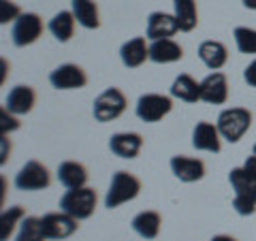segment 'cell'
Here are the masks:
<instances>
[{"label":"cell","instance_id":"8fae6325","mask_svg":"<svg viewBox=\"0 0 256 241\" xmlns=\"http://www.w3.org/2000/svg\"><path fill=\"white\" fill-rule=\"evenodd\" d=\"M171 171L173 175L184 184H192L205 178V162L201 158H192L178 154L171 158Z\"/></svg>","mask_w":256,"mask_h":241},{"label":"cell","instance_id":"836d02e7","mask_svg":"<svg viewBox=\"0 0 256 241\" xmlns=\"http://www.w3.org/2000/svg\"><path fill=\"white\" fill-rule=\"evenodd\" d=\"M242 2H244L246 9H252V11H256V0H242Z\"/></svg>","mask_w":256,"mask_h":241},{"label":"cell","instance_id":"30bf717a","mask_svg":"<svg viewBox=\"0 0 256 241\" xmlns=\"http://www.w3.org/2000/svg\"><path fill=\"white\" fill-rule=\"evenodd\" d=\"M192 148L198 152H212L218 154L222 150V134L218 130V126L212 122H196L194 130H192Z\"/></svg>","mask_w":256,"mask_h":241},{"label":"cell","instance_id":"277c9868","mask_svg":"<svg viewBox=\"0 0 256 241\" xmlns=\"http://www.w3.org/2000/svg\"><path fill=\"white\" fill-rule=\"evenodd\" d=\"M126 107H128L126 94L120 90V88H107L102 94L96 96L92 114H94L96 122L107 124V122H114V120H118L122 116L126 111Z\"/></svg>","mask_w":256,"mask_h":241},{"label":"cell","instance_id":"ffe728a7","mask_svg":"<svg viewBox=\"0 0 256 241\" xmlns=\"http://www.w3.org/2000/svg\"><path fill=\"white\" fill-rule=\"evenodd\" d=\"M171 96L184 100V102H196V100H201V84H198L194 77L182 73L180 77H175V82L171 84Z\"/></svg>","mask_w":256,"mask_h":241},{"label":"cell","instance_id":"e575fe53","mask_svg":"<svg viewBox=\"0 0 256 241\" xmlns=\"http://www.w3.org/2000/svg\"><path fill=\"white\" fill-rule=\"evenodd\" d=\"M252 154H256V143H254V150H252Z\"/></svg>","mask_w":256,"mask_h":241},{"label":"cell","instance_id":"f1b7e54d","mask_svg":"<svg viewBox=\"0 0 256 241\" xmlns=\"http://www.w3.org/2000/svg\"><path fill=\"white\" fill-rule=\"evenodd\" d=\"M18 128H20V120L2 105V109H0V132H2V136H6V132H15Z\"/></svg>","mask_w":256,"mask_h":241},{"label":"cell","instance_id":"484cf974","mask_svg":"<svg viewBox=\"0 0 256 241\" xmlns=\"http://www.w3.org/2000/svg\"><path fill=\"white\" fill-rule=\"evenodd\" d=\"M45 232L41 226V218L36 216H26L20 224V230H18V237L15 241H45Z\"/></svg>","mask_w":256,"mask_h":241},{"label":"cell","instance_id":"f546056e","mask_svg":"<svg viewBox=\"0 0 256 241\" xmlns=\"http://www.w3.org/2000/svg\"><path fill=\"white\" fill-rule=\"evenodd\" d=\"M22 15V9L13 0H0V24L15 22Z\"/></svg>","mask_w":256,"mask_h":241},{"label":"cell","instance_id":"cb8c5ba5","mask_svg":"<svg viewBox=\"0 0 256 241\" xmlns=\"http://www.w3.org/2000/svg\"><path fill=\"white\" fill-rule=\"evenodd\" d=\"M73 15L77 24H82L88 30H96L100 26V18H98V6L94 0H73Z\"/></svg>","mask_w":256,"mask_h":241},{"label":"cell","instance_id":"4fadbf2b","mask_svg":"<svg viewBox=\"0 0 256 241\" xmlns=\"http://www.w3.org/2000/svg\"><path fill=\"white\" fill-rule=\"evenodd\" d=\"M109 150L118 158L132 160L141 154L143 150V136L139 132H116L109 139Z\"/></svg>","mask_w":256,"mask_h":241},{"label":"cell","instance_id":"6da1fadb","mask_svg":"<svg viewBox=\"0 0 256 241\" xmlns=\"http://www.w3.org/2000/svg\"><path fill=\"white\" fill-rule=\"evenodd\" d=\"M141 192V180L137 175L128 173V171H118L114 173L109 184V190L105 194V207L116 210V207L128 203V200L137 198Z\"/></svg>","mask_w":256,"mask_h":241},{"label":"cell","instance_id":"52a82bcc","mask_svg":"<svg viewBox=\"0 0 256 241\" xmlns=\"http://www.w3.org/2000/svg\"><path fill=\"white\" fill-rule=\"evenodd\" d=\"M79 220L68 216L66 212H52V214H45L41 218V226L47 239H54V241H60V239H68L70 235H75L77 228H79Z\"/></svg>","mask_w":256,"mask_h":241},{"label":"cell","instance_id":"603a6c76","mask_svg":"<svg viewBox=\"0 0 256 241\" xmlns=\"http://www.w3.org/2000/svg\"><path fill=\"white\" fill-rule=\"evenodd\" d=\"M75 22L77 20H75L73 11H60L50 20V26L47 28H50L56 41L66 43V41H70V36L75 34Z\"/></svg>","mask_w":256,"mask_h":241},{"label":"cell","instance_id":"4316f807","mask_svg":"<svg viewBox=\"0 0 256 241\" xmlns=\"http://www.w3.org/2000/svg\"><path fill=\"white\" fill-rule=\"evenodd\" d=\"M233 207L239 216H252L256 212V186L235 192Z\"/></svg>","mask_w":256,"mask_h":241},{"label":"cell","instance_id":"8992f818","mask_svg":"<svg viewBox=\"0 0 256 241\" xmlns=\"http://www.w3.org/2000/svg\"><path fill=\"white\" fill-rule=\"evenodd\" d=\"M173 109V98L166 94H143L139 96L137 100V118L141 122H148V124H154V122H160L162 118H166L171 114Z\"/></svg>","mask_w":256,"mask_h":241},{"label":"cell","instance_id":"e0dca14e","mask_svg":"<svg viewBox=\"0 0 256 241\" xmlns=\"http://www.w3.org/2000/svg\"><path fill=\"white\" fill-rule=\"evenodd\" d=\"M184 58V47L173 38H158L150 45V60L156 64H171Z\"/></svg>","mask_w":256,"mask_h":241},{"label":"cell","instance_id":"d6a6232c","mask_svg":"<svg viewBox=\"0 0 256 241\" xmlns=\"http://www.w3.org/2000/svg\"><path fill=\"white\" fill-rule=\"evenodd\" d=\"M210 241H237V239L230 237V235H216V237H212Z\"/></svg>","mask_w":256,"mask_h":241},{"label":"cell","instance_id":"3957f363","mask_svg":"<svg viewBox=\"0 0 256 241\" xmlns=\"http://www.w3.org/2000/svg\"><path fill=\"white\" fill-rule=\"evenodd\" d=\"M96 203H98L96 190L84 186V188H73V190L64 192L60 198V210L77 220H88L94 214Z\"/></svg>","mask_w":256,"mask_h":241},{"label":"cell","instance_id":"ba28073f","mask_svg":"<svg viewBox=\"0 0 256 241\" xmlns=\"http://www.w3.org/2000/svg\"><path fill=\"white\" fill-rule=\"evenodd\" d=\"M43 34V20L36 13H22L13 24L11 38L18 47H26L38 41V36Z\"/></svg>","mask_w":256,"mask_h":241},{"label":"cell","instance_id":"7c38bea8","mask_svg":"<svg viewBox=\"0 0 256 241\" xmlns=\"http://www.w3.org/2000/svg\"><path fill=\"white\" fill-rule=\"evenodd\" d=\"M201 100L207 105H224L228 100V79L224 73H212L201 82Z\"/></svg>","mask_w":256,"mask_h":241},{"label":"cell","instance_id":"4dcf8cb0","mask_svg":"<svg viewBox=\"0 0 256 241\" xmlns=\"http://www.w3.org/2000/svg\"><path fill=\"white\" fill-rule=\"evenodd\" d=\"M244 79H246V84H248V86L256 88V60H252V62L246 66V70H244Z\"/></svg>","mask_w":256,"mask_h":241},{"label":"cell","instance_id":"ac0fdd59","mask_svg":"<svg viewBox=\"0 0 256 241\" xmlns=\"http://www.w3.org/2000/svg\"><path fill=\"white\" fill-rule=\"evenodd\" d=\"M58 180L64 188H84L88 184V168L75 160H64L58 166Z\"/></svg>","mask_w":256,"mask_h":241},{"label":"cell","instance_id":"d4e9b609","mask_svg":"<svg viewBox=\"0 0 256 241\" xmlns=\"http://www.w3.org/2000/svg\"><path fill=\"white\" fill-rule=\"evenodd\" d=\"M24 218H26V212H24V207H20V205L4 210L2 216H0V241H9L15 226L22 224Z\"/></svg>","mask_w":256,"mask_h":241},{"label":"cell","instance_id":"1f68e13d","mask_svg":"<svg viewBox=\"0 0 256 241\" xmlns=\"http://www.w3.org/2000/svg\"><path fill=\"white\" fill-rule=\"evenodd\" d=\"M244 168L248 171V175H250L252 180H256V154L252 156H248V160L244 162Z\"/></svg>","mask_w":256,"mask_h":241},{"label":"cell","instance_id":"2e32d148","mask_svg":"<svg viewBox=\"0 0 256 241\" xmlns=\"http://www.w3.org/2000/svg\"><path fill=\"white\" fill-rule=\"evenodd\" d=\"M146 38L148 36H134L120 47V58L126 68H139L141 64H146V60H150V45Z\"/></svg>","mask_w":256,"mask_h":241},{"label":"cell","instance_id":"d6986e66","mask_svg":"<svg viewBox=\"0 0 256 241\" xmlns=\"http://www.w3.org/2000/svg\"><path fill=\"white\" fill-rule=\"evenodd\" d=\"M198 58L212 70H220L228 62V50L220 41H203L198 45Z\"/></svg>","mask_w":256,"mask_h":241},{"label":"cell","instance_id":"9a60e30c","mask_svg":"<svg viewBox=\"0 0 256 241\" xmlns=\"http://www.w3.org/2000/svg\"><path fill=\"white\" fill-rule=\"evenodd\" d=\"M34 105H36V92L30 86H15L4 98V107L15 116L30 114Z\"/></svg>","mask_w":256,"mask_h":241},{"label":"cell","instance_id":"83f0119b","mask_svg":"<svg viewBox=\"0 0 256 241\" xmlns=\"http://www.w3.org/2000/svg\"><path fill=\"white\" fill-rule=\"evenodd\" d=\"M235 45L242 54H256V30L248 26H237L233 30Z\"/></svg>","mask_w":256,"mask_h":241},{"label":"cell","instance_id":"44dd1931","mask_svg":"<svg viewBox=\"0 0 256 241\" xmlns=\"http://www.w3.org/2000/svg\"><path fill=\"white\" fill-rule=\"evenodd\" d=\"M173 15L178 20L182 32H192L198 26V9L196 0H173Z\"/></svg>","mask_w":256,"mask_h":241},{"label":"cell","instance_id":"7402d4cb","mask_svg":"<svg viewBox=\"0 0 256 241\" xmlns=\"http://www.w3.org/2000/svg\"><path fill=\"white\" fill-rule=\"evenodd\" d=\"M160 224H162V218H160L158 212H141L132 218V228L139 237L143 239H156L160 232Z\"/></svg>","mask_w":256,"mask_h":241},{"label":"cell","instance_id":"9c48e42d","mask_svg":"<svg viewBox=\"0 0 256 241\" xmlns=\"http://www.w3.org/2000/svg\"><path fill=\"white\" fill-rule=\"evenodd\" d=\"M50 84L56 90H79L88 84V75L82 66L77 64H60L56 70H52Z\"/></svg>","mask_w":256,"mask_h":241},{"label":"cell","instance_id":"7a4b0ae2","mask_svg":"<svg viewBox=\"0 0 256 241\" xmlns=\"http://www.w3.org/2000/svg\"><path fill=\"white\" fill-rule=\"evenodd\" d=\"M216 126H218L222 139H226L228 143H237V141L244 139V134L248 130H250L252 114L244 107H228V109L220 111Z\"/></svg>","mask_w":256,"mask_h":241},{"label":"cell","instance_id":"5bb4252c","mask_svg":"<svg viewBox=\"0 0 256 241\" xmlns=\"http://www.w3.org/2000/svg\"><path fill=\"white\" fill-rule=\"evenodd\" d=\"M180 30L178 20L171 13H162V11H154L148 18V30L146 36L150 41H158V38H171L175 32Z\"/></svg>","mask_w":256,"mask_h":241},{"label":"cell","instance_id":"5b68a950","mask_svg":"<svg viewBox=\"0 0 256 241\" xmlns=\"http://www.w3.org/2000/svg\"><path fill=\"white\" fill-rule=\"evenodd\" d=\"M52 184V173L45 164L38 160H28L26 164L20 168V173L15 175V188L24 192H36L45 190Z\"/></svg>","mask_w":256,"mask_h":241}]
</instances>
